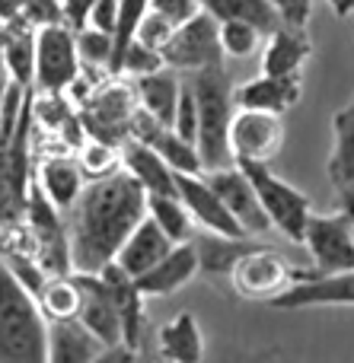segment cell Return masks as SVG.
Here are the masks:
<instances>
[{
	"mask_svg": "<svg viewBox=\"0 0 354 363\" xmlns=\"http://www.w3.org/2000/svg\"><path fill=\"white\" fill-rule=\"evenodd\" d=\"M160 57H163V64L172 70H198V67L223 61L217 19L211 16V13L198 10L195 16H189L185 23H179L176 29H172L170 42L160 48Z\"/></svg>",
	"mask_w": 354,
	"mask_h": 363,
	"instance_id": "9",
	"label": "cell"
},
{
	"mask_svg": "<svg viewBox=\"0 0 354 363\" xmlns=\"http://www.w3.org/2000/svg\"><path fill=\"white\" fill-rule=\"evenodd\" d=\"M230 153L233 163L253 160V163H272L275 153L284 144V125L278 112L262 108H240L230 118Z\"/></svg>",
	"mask_w": 354,
	"mask_h": 363,
	"instance_id": "11",
	"label": "cell"
},
{
	"mask_svg": "<svg viewBox=\"0 0 354 363\" xmlns=\"http://www.w3.org/2000/svg\"><path fill=\"white\" fill-rule=\"evenodd\" d=\"M0 360H48V319H45L38 300L16 281V274L4 258H0Z\"/></svg>",
	"mask_w": 354,
	"mask_h": 363,
	"instance_id": "4",
	"label": "cell"
},
{
	"mask_svg": "<svg viewBox=\"0 0 354 363\" xmlns=\"http://www.w3.org/2000/svg\"><path fill=\"white\" fill-rule=\"evenodd\" d=\"M160 67H163L160 51L147 48V45L138 42V38H131V45L125 48V55H121V61H118V74H131V77L153 74V70H160Z\"/></svg>",
	"mask_w": 354,
	"mask_h": 363,
	"instance_id": "37",
	"label": "cell"
},
{
	"mask_svg": "<svg viewBox=\"0 0 354 363\" xmlns=\"http://www.w3.org/2000/svg\"><path fill=\"white\" fill-rule=\"evenodd\" d=\"M172 29H176V23H172V19H166L163 13H157V10H150V6H147V13L140 16V23H138L134 38H138V42H144L147 48L160 51L166 42H170Z\"/></svg>",
	"mask_w": 354,
	"mask_h": 363,
	"instance_id": "38",
	"label": "cell"
},
{
	"mask_svg": "<svg viewBox=\"0 0 354 363\" xmlns=\"http://www.w3.org/2000/svg\"><path fill=\"white\" fill-rule=\"evenodd\" d=\"M83 64L77 55L74 29L67 23H48L35 29V77L45 93H64L74 86Z\"/></svg>",
	"mask_w": 354,
	"mask_h": 363,
	"instance_id": "7",
	"label": "cell"
},
{
	"mask_svg": "<svg viewBox=\"0 0 354 363\" xmlns=\"http://www.w3.org/2000/svg\"><path fill=\"white\" fill-rule=\"evenodd\" d=\"M329 179L338 191L342 188H354V96L332 118Z\"/></svg>",
	"mask_w": 354,
	"mask_h": 363,
	"instance_id": "26",
	"label": "cell"
},
{
	"mask_svg": "<svg viewBox=\"0 0 354 363\" xmlns=\"http://www.w3.org/2000/svg\"><path fill=\"white\" fill-rule=\"evenodd\" d=\"M93 4H96V0H61L64 23H67L70 29H80V26H87L89 6H93Z\"/></svg>",
	"mask_w": 354,
	"mask_h": 363,
	"instance_id": "44",
	"label": "cell"
},
{
	"mask_svg": "<svg viewBox=\"0 0 354 363\" xmlns=\"http://www.w3.org/2000/svg\"><path fill=\"white\" fill-rule=\"evenodd\" d=\"M253 245V239H236V236H221V233H211V236L198 239L195 252H198V271H208L214 277L230 274V268L236 264V258Z\"/></svg>",
	"mask_w": 354,
	"mask_h": 363,
	"instance_id": "31",
	"label": "cell"
},
{
	"mask_svg": "<svg viewBox=\"0 0 354 363\" xmlns=\"http://www.w3.org/2000/svg\"><path fill=\"white\" fill-rule=\"evenodd\" d=\"M147 213L157 220V226L172 239V242H185L192 236V213L182 204L179 194H147Z\"/></svg>",
	"mask_w": 354,
	"mask_h": 363,
	"instance_id": "32",
	"label": "cell"
},
{
	"mask_svg": "<svg viewBox=\"0 0 354 363\" xmlns=\"http://www.w3.org/2000/svg\"><path fill=\"white\" fill-rule=\"evenodd\" d=\"M35 185L42 188L45 198H48L57 211H70V204L77 201V194H80V188L87 185V182H83V169L77 160L48 157L42 166H38Z\"/></svg>",
	"mask_w": 354,
	"mask_h": 363,
	"instance_id": "25",
	"label": "cell"
},
{
	"mask_svg": "<svg viewBox=\"0 0 354 363\" xmlns=\"http://www.w3.org/2000/svg\"><path fill=\"white\" fill-rule=\"evenodd\" d=\"M192 96L198 108V134L195 147L201 157V172L221 169L233 163L230 153V118H233V80H230L223 61L192 70Z\"/></svg>",
	"mask_w": 354,
	"mask_h": 363,
	"instance_id": "3",
	"label": "cell"
},
{
	"mask_svg": "<svg viewBox=\"0 0 354 363\" xmlns=\"http://www.w3.org/2000/svg\"><path fill=\"white\" fill-rule=\"evenodd\" d=\"M118 153H121V169L147 194H176V172L166 166V160L153 147H147L138 138H125L118 144Z\"/></svg>",
	"mask_w": 354,
	"mask_h": 363,
	"instance_id": "20",
	"label": "cell"
},
{
	"mask_svg": "<svg viewBox=\"0 0 354 363\" xmlns=\"http://www.w3.org/2000/svg\"><path fill=\"white\" fill-rule=\"evenodd\" d=\"M204 13L217 19V23H227V19H246V23L259 26L262 35L275 32L281 26L278 13L268 0H198Z\"/></svg>",
	"mask_w": 354,
	"mask_h": 363,
	"instance_id": "30",
	"label": "cell"
},
{
	"mask_svg": "<svg viewBox=\"0 0 354 363\" xmlns=\"http://www.w3.org/2000/svg\"><path fill=\"white\" fill-rule=\"evenodd\" d=\"M67 213L70 271L99 274L147 213V191L125 169H115L102 179H89Z\"/></svg>",
	"mask_w": 354,
	"mask_h": 363,
	"instance_id": "1",
	"label": "cell"
},
{
	"mask_svg": "<svg viewBox=\"0 0 354 363\" xmlns=\"http://www.w3.org/2000/svg\"><path fill=\"white\" fill-rule=\"evenodd\" d=\"M128 138H138V140H144L147 147H153V150L166 160V166H170L172 172H201L198 147L192 144V140H185L182 134H176L170 125L157 121L140 106L131 118V134H128Z\"/></svg>",
	"mask_w": 354,
	"mask_h": 363,
	"instance_id": "17",
	"label": "cell"
},
{
	"mask_svg": "<svg viewBox=\"0 0 354 363\" xmlns=\"http://www.w3.org/2000/svg\"><path fill=\"white\" fill-rule=\"evenodd\" d=\"M179 89H182V83L176 80V74H172V70H163V67L153 70V74L134 77V96H138V106L144 108V112H150L157 121H163V125H172Z\"/></svg>",
	"mask_w": 354,
	"mask_h": 363,
	"instance_id": "27",
	"label": "cell"
},
{
	"mask_svg": "<svg viewBox=\"0 0 354 363\" xmlns=\"http://www.w3.org/2000/svg\"><path fill=\"white\" fill-rule=\"evenodd\" d=\"M326 4L332 6V13H336L338 19H345V16H351L354 13V0H326Z\"/></svg>",
	"mask_w": 354,
	"mask_h": 363,
	"instance_id": "46",
	"label": "cell"
},
{
	"mask_svg": "<svg viewBox=\"0 0 354 363\" xmlns=\"http://www.w3.org/2000/svg\"><path fill=\"white\" fill-rule=\"evenodd\" d=\"M32 86L6 83L0 106V226L23 223L26 198L32 185L29 166Z\"/></svg>",
	"mask_w": 354,
	"mask_h": 363,
	"instance_id": "2",
	"label": "cell"
},
{
	"mask_svg": "<svg viewBox=\"0 0 354 363\" xmlns=\"http://www.w3.org/2000/svg\"><path fill=\"white\" fill-rule=\"evenodd\" d=\"M38 306H42L45 319H70L77 315V303H80V294H77L74 274H48L45 284L35 294Z\"/></svg>",
	"mask_w": 354,
	"mask_h": 363,
	"instance_id": "33",
	"label": "cell"
},
{
	"mask_svg": "<svg viewBox=\"0 0 354 363\" xmlns=\"http://www.w3.org/2000/svg\"><path fill=\"white\" fill-rule=\"evenodd\" d=\"M138 112L134 86H102L93 99L83 102L80 125L87 138H99L118 147L131 134V118Z\"/></svg>",
	"mask_w": 354,
	"mask_h": 363,
	"instance_id": "12",
	"label": "cell"
},
{
	"mask_svg": "<svg viewBox=\"0 0 354 363\" xmlns=\"http://www.w3.org/2000/svg\"><path fill=\"white\" fill-rule=\"evenodd\" d=\"M313 51V42L306 29H294V26H278L268 32V45L262 51V74L272 77H300L306 57Z\"/></svg>",
	"mask_w": 354,
	"mask_h": 363,
	"instance_id": "22",
	"label": "cell"
},
{
	"mask_svg": "<svg viewBox=\"0 0 354 363\" xmlns=\"http://www.w3.org/2000/svg\"><path fill=\"white\" fill-rule=\"evenodd\" d=\"M115 16H118V0H96V4L89 6L87 26H96V29L112 32L115 29Z\"/></svg>",
	"mask_w": 354,
	"mask_h": 363,
	"instance_id": "43",
	"label": "cell"
},
{
	"mask_svg": "<svg viewBox=\"0 0 354 363\" xmlns=\"http://www.w3.org/2000/svg\"><path fill=\"white\" fill-rule=\"evenodd\" d=\"M13 6H16L23 26H32V29L48 23H64V10L57 0H13Z\"/></svg>",
	"mask_w": 354,
	"mask_h": 363,
	"instance_id": "39",
	"label": "cell"
},
{
	"mask_svg": "<svg viewBox=\"0 0 354 363\" xmlns=\"http://www.w3.org/2000/svg\"><path fill=\"white\" fill-rule=\"evenodd\" d=\"M246 179L253 182L255 194H259L262 207H265L268 220H272V230H278L284 239L304 245V233H306V220L313 213V204L300 188H294L291 182H284L281 176H275L268 163H253V160H243L236 163Z\"/></svg>",
	"mask_w": 354,
	"mask_h": 363,
	"instance_id": "5",
	"label": "cell"
},
{
	"mask_svg": "<svg viewBox=\"0 0 354 363\" xmlns=\"http://www.w3.org/2000/svg\"><path fill=\"white\" fill-rule=\"evenodd\" d=\"M0 106H4V89H0Z\"/></svg>",
	"mask_w": 354,
	"mask_h": 363,
	"instance_id": "48",
	"label": "cell"
},
{
	"mask_svg": "<svg viewBox=\"0 0 354 363\" xmlns=\"http://www.w3.org/2000/svg\"><path fill=\"white\" fill-rule=\"evenodd\" d=\"M172 131L182 134L185 140L195 144V134H198V108H195V96H192V86L185 83L179 89V102H176V112H172Z\"/></svg>",
	"mask_w": 354,
	"mask_h": 363,
	"instance_id": "40",
	"label": "cell"
},
{
	"mask_svg": "<svg viewBox=\"0 0 354 363\" xmlns=\"http://www.w3.org/2000/svg\"><path fill=\"white\" fill-rule=\"evenodd\" d=\"M77 284V294H80V303H77V319L96 335L106 347L112 345H125V332H121V315L112 303V294L102 284L99 274H80V271H70Z\"/></svg>",
	"mask_w": 354,
	"mask_h": 363,
	"instance_id": "14",
	"label": "cell"
},
{
	"mask_svg": "<svg viewBox=\"0 0 354 363\" xmlns=\"http://www.w3.org/2000/svg\"><path fill=\"white\" fill-rule=\"evenodd\" d=\"M304 245L313 258L316 274L354 268V223L338 213H310Z\"/></svg>",
	"mask_w": 354,
	"mask_h": 363,
	"instance_id": "10",
	"label": "cell"
},
{
	"mask_svg": "<svg viewBox=\"0 0 354 363\" xmlns=\"http://www.w3.org/2000/svg\"><path fill=\"white\" fill-rule=\"evenodd\" d=\"M338 207H342V213L354 223V188H342V191H338Z\"/></svg>",
	"mask_w": 354,
	"mask_h": 363,
	"instance_id": "45",
	"label": "cell"
},
{
	"mask_svg": "<svg viewBox=\"0 0 354 363\" xmlns=\"http://www.w3.org/2000/svg\"><path fill=\"white\" fill-rule=\"evenodd\" d=\"M275 309H306V306H354V268L332 274H306L294 281L284 294L272 300Z\"/></svg>",
	"mask_w": 354,
	"mask_h": 363,
	"instance_id": "15",
	"label": "cell"
},
{
	"mask_svg": "<svg viewBox=\"0 0 354 363\" xmlns=\"http://www.w3.org/2000/svg\"><path fill=\"white\" fill-rule=\"evenodd\" d=\"M217 35H221V51L230 57H253L259 51L262 29L246 19H227L217 23Z\"/></svg>",
	"mask_w": 354,
	"mask_h": 363,
	"instance_id": "35",
	"label": "cell"
},
{
	"mask_svg": "<svg viewBox=\"0 0 354 363\" xmlns=\"http://www.w3.org/2000/svg\"><path fill=\"white\" fill-rule=\"evenodd\" d=\"M23 220L29 223V233L35 239L38 264L48 274H70V245H67V223L61 220V211L45 198V191L32 182L26 198Z\"/></svg>",
	"mask_w": 354,
	"mask_h": 363,
	"instance_id": "8",
	"label": "cell"
},
{
	"mask_svg": "<svg viewBox=\"0 0 354 363\" xmlns=\"http://www.w3.org/2000/svg\"><path fill=\"white\" fill-rule=\"evenodd\" d=\"M204 179H208V185L217 191V198L223 201V207L233 213V220L243 226L246 236L259 239L272 230V220H268V213H265V207H262L259 194H255L253 182L246 179V172H243L236 163L204 172Z\"/></svg>",
	"mask_w": 354,
	"mask_h": 363,
	"instance_id": "13",
	"label": "cell"
},
{
	"mask_svg": "<svg viewBox=\"0 0 354 363\" xmlns=\"http://www.w3.org/2000/svg\"><path fill=\"white\" fill-rule=\"evenodd\" d=\"M172 245H176V242H172V239L160 230L157 220H153L150 213H144V217H140V223L134 226V230L128 233V239L121 242V249L115 252L112 262L118 264L125 274L140 277L144 271H150L153 264H157L160 258L172 249Z\"/></svg>",
	"mask_w": 354,
	"mask_h": 363,
	"instance_id": "19",
	"label": "cell"
},
{
	"mask_svg": "<svg viewBox=\"0 0 354 363\" xmlns=\"http://www.w3.org/2000/svg\"><path fill=\"white\" fill-rule=\"evenodd\" d=\"M10 83V74H6V64H4V51H0V89Z\"/></svg>",
	"mask_w": 354,
	"mask_h": 363,
	"instance_id": "47",
	"label": "cell"
},
{
	"mask_svg": "<svg viewBox=\"0 0 354 363\" xmlns=\"http://www.w3.org/2000/svg\"><path fill=\"white\" fill-rule=\"evenodd\" d=\"M195 274H198V252H195V242L185 239V242L172 245L150 271L134 277V284H138L140 296H172Z\"/></svg>",
	"mask_w": 354,
	"mask_h": 363,
	"instance_id": "18",
	"label": "cell"
},
{
	"mask_svg": "<svg viewBox=\"0 0 354 363\" xmlns=\"http://www.w3.org/2000/svg\"><path fill=\"white\" fill-rule=\"evenodd\" d=\"M106 345L77 315L48 322V360L55 363H93L102 360Z\"/></svg>",
	"mask_w": 354,
	"mask_h": 363,
	"instance_id": "21",
	"label": "cell"
},
{
	"mask_svg": "<svg viewBox=\"0 0 354 363\" xmlns=\"http://www.w3.org/2000/svg\"><path fill=\"white\" fill-rule=\"evenodd\" d=\"M0 51H4L10 80L19 83V86H32V77H35V32L29 26L0 29Z\"/></svg>",
	"mask_w": 354,
	"mask_h": 363,
	"instance_id": "29",
	"label": "cell"
},
{
	"mask_svg": "<svg viewBox=\"0 0 354 363\" xmlns=\"http://www.w3.org/2000/svg\"><path fill=\"white\" fill-rule=\"evenodd\" d=\"M230 281H233V290L246 300H259V303H272L278 294H284L294 281L306 277V271L294 268L284 255L265 249V245L253 242L236 264L230 268Z\"/></svg>",
	"mask_w": 354,
	"mask_h": 363,
	"instance_id": "6",
	"label": "cell"
},
{
	"mask_svg": "<svg viewBox=\"0 0 354 363\" xmlns=\"http://www.w3.org/2000/svg\"><path fill=\"white\" fill-rule=\"evenodd\" d=\"M74 42H77L80 64L109 70V61H112V32L96 29V26H80V29H74Z\"/></svg>",
	"mask_w": 354,
	"mask_h": 363,
	"instance_id": "36",
	"label": "cell"
},
{
	"mask_svg": "<svg viewBox=\"0 0 354 363\" xmlns=\"http://www.w3.org/2000/svg\"><path fill=\"white\" fill-rule=\"evenodd\" d=\"M300 99V77H272L262 74L233 86L236 108H262V112H284Z\"/></svg>",
	"mask_w": 354,
	"mask_h": 363,
	"instance_id": "23",
	"label": "cell"
},
{
	"mask_svg": "<svg viewBox=\"0 0 354 363\" xmlns=\"http://www.w3.org/2000/svg\"><path fill=\"white\" fill-rule=\"evenodd\" d=\"M102 284L109 287L112 294V303L121 315V332H125V345L128 347H138L140 341V328H144V296H140L138 284H134L131 274L118 268L115 262H109L106 268L99 271Z\"/></svg>",
	"mask_w": 354,
	"mask_h": 363,
	"instance_id": "24",
	"label": "cell"
},
{
	"mask_svg": "<svg viewBox=\"0 0 354 363\" xmlns=\"http://www.w3.org/2000/svg\"><path fill=\"white\" fill-rule=\"evenodd\" d=\"M278 13L281 26H294V29H306L313 16V0H268Z\"/></svg>",
	"mask_w": 354,
	"mask_h": 363,
	"instance_id": "41",
	"label": "cell"
},
{
	"mask_svg": "<svg viewBox=\"0 0 354 363\" xmlns=\"http://www.w3.org/2000/svg\"><path fill=\"white\" fill-rule=\"evenodd\" d=\"M150 10L163 13L166 19H172V23H185L189 16H195L201 6H198V0H150Z\"/></svg>",
	"mask_w": 354,
	"mask_h": 363,
	"instance_id": "42",
	"label": "cell"
},
{
	"mask_svg": "<svg viewBox=\"0 0 354 363\" xmlns=\"http://www.w3.org/2000/svg\"><path fill=\"white\" fill-rule=\"evenodd\" d=\"M160 357L172 363H198L204 357L201 328L192 313H179L160 328Z\"/></svg>",
	"mask_w": 354,
	"mask_h": 363,
	"instance_id": "28",
	"label": "cell"
},
{
	"mask_svg": "<svg viewBox=\"0 0 354 363\" xmlns=\"http://www.w3.org/2000/svg\"><path fill=\"white\" fill-rule=\"evenodd\" d=\"M80 169H83V179H102L109 172L121 169V153L115 144H106L99 138H87L80 140Z\"/></svg>",
	"mask_w": 354,
	"mask_h": 363,
	"instance_id": "34",
	"label": "cell"
},
{
	"mask_svg": "<svg viewBox=\"0 0 354 363\" xmlns=\"http://www.w3.org/2000/svg\"><path fill=\"white\" fill-rule=\"evenodd\" d=\"M176 194L182 198V204L189 207L192 220H195V223H201L208 233L246 239L243 226L236 223L233 213L223 207V201L217 198V191L208 185L204 172H176ZM249 239H253V236H249Z\"/></svg>",
	"mask_w": 354,
	"mask_h": 363,
	"instance_id": "16",
	"label": "cell"
}]
</instances>
